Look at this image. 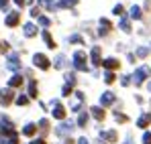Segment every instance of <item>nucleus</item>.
I'll return each instance as SVG.
<instances>
[{
  "mask_svg": "<svg viewBox=\"0 0 151 144\" xmlns=\"http://www.w3.org/2000/svg\"><path fill=\"white\" fill-rule=\"evenodd\" d=\"M12 99H14V92H12V87L0 89V104H2V106H8Z\"/></svg>",
  "mask_w": 151,
  "mask_h": 144,
  "instance_id": "obj_5",
  "label": "nucleus"
},
{
  "mask_svg": "<svg viewBox=\"0 0 151 144\" xmlns=\"http://www.w3.org/2000/svg\"><path fill=\"white\" fill-rule=\"evenodd\" d=\"M6 67H8L10 71H17V69H21V59H19V55H17V53H12V55L8 57V61H6Z\"/></svg>",
  "mask_w": 151,
  "mask_h": 144,
  "instance_id": "obj_7",
  "label": "nucleus"
},
{
  "mask_svg": "<svg viewBox=\"0 0 151 144\" xmlns=\"http://www.w3.org/2000/svg\"><path fill=\"white\" fill-rule=\"evenodd\" d=\"M14 2H17V4H19V6H23V4H25L27 0H14Z\"/></svg>",
  "mask_w": 151,
  "mask_h": 144,
  "instance_id": "obj_46",
  "label": "nucleus"
},
{
  "mask_svg": "<svg viewBox=\"0 0 151 144\" xmlns=\"http://www.w3.org/2000/svg\"><path fill=\"white\" fill-rule=\"evenodd\" d=\"M53 65H55L57 69H63V67H65V57H63V55H57V57H55V63H53Z\"/></svg>",
  "mask_w": 151,
  "mask_h": 144,
  "instance_id": "obj_26",
  "label": "nucleus"
},
{
  "mask_svg": "<svg viewBox=\"0 0 151 144\" xmlns=\"http://www.w3.org/2000/svg\"><path fill=\"white\" fill-rule=\"evenodd\" d=\"M135 55H137V57H141V59H143V57H147V55H149V47H139Z\"/></svg>",
  "mask_w": 151,
  "mask_h": 144,
  "instance_id": "obj_29",
  "label": "nucleus"
},
{
  "mask_svg": "<svg viewBox=\"0 0 151 144\" xmlns=\"http://www.w3.org/2000/svg\"><path fill=\"white\" fill-rule=\"evenodd\" d=\"M129 16H131V18H135V21H139V18L143 16L141 6H135V4H133V6H131V10H129Z\"/></svg>",
  "mask_w": 151,
  "mask_h": 144,
  "instance_id": "obj_15",
  "label": "nucleus"
},
{
  "mask_svg": "<svg viewBox=\"0 0 151 144\" xmlns=\"http://www.w3.org/2000/svg\"><path fill=\"white\" fill-rule=\"evenodd\" d=\"M6 144H19V136L14 134V136H8V142Z\"/></svg>",
  "mask_w": 151,
  "mask_h": 144,
  "instance_id": "obj_40",
  "label": "nucleus"
},
{
  "mask_svg": "<svg viewBox=\"0 0 151 144\" xmlns=\"http://www.w3.org/2000/svg\"><path fill=\"white\" fill-rule=\"evenodd\" d=\"M88 57H86V53L84 51H76L74 53V67L78 71H88Z\"/></svg>",
  "mask_w": 151,
  "mask_h": 144,
  "instance_id": "obj_1",
  "label": "nucleus"
},
{
  "mask_svg": "<svg viewBox=\"0 0 151 144\" xmlns=\"http://www.w3.org/2000/svg\"><path fill=\"white\" fill-rule=\"evenodd\" d=\"M0 51L6 53V51H8V43H0Z\"/></svg>",
  "mask_w": 151,
  "mask_h": 144,
  "instance_id": "obj_41",
  "label": "nucleus"
},
{
  "mask_svg": "<svg viewBox=\"0 0 151 144\" xmlns=\"http://www.w3.org/2000/svg\"><path fill=\"white\" fill-rule=\"evenodd\" d=\"M70 43H76V45H82V43H84V39H82L80 35H72V37H70Z\"/></svg>",
  "mask_w": 151,
  "mask_h": 144,
  "instance_id": "obj_34",
  "label": "nucleus"
},
{
  "mask_svg": "<svg viewBox=\"0 0 151 144\" xmlns=\"http://www.w3.org/2000/svg\"><path fill=\"white\" fill-rule=\"evenodd\" d=\"M102 65H104V67H106L108 71H114V69H119V65H121V61H116L114 57H110V59H106V61H104Z\"/></svg>",
  "mask_w": 151,
  "mask_h": 144,
  "instance_id": "obj_12",
  "label": "nucleus"
},
{
  "mask_svg": "<svg viewBox=\"0 0 151 144\" xmlns=\"http://www.w3.org/2000/svg\"><path fill=\"white\" fill-rule=\"evenodd\" d=\"M90 57H92V63H94V65H102V63H104V61L100 59V47H94V49H92Z\"/></svg>",
  "mask_w": 151,
  "mask_h": 144,
  "instance_id": "obj_13",
  "label": "nucleus"
},
{
  "mask_svg": "<svg viewBox=\"0 0 151 144\" xmlns=\"http://www.w3.org/2000/svg\"><path fill=\"white\" fill-rule=\"evenodd\" d=\"M6 6H8V0H0V8L6 10Z\"/></svg>",
  "mask_w": 151,
  "mask_h": 144,
  "instance_id": "obj_43",
  "label": "nucleus"
},
{
  "mask_svg": "<svg viewBox=\"0 0 151 144\" xmlns=\"http://www.w3.org/2000/svg\"><path fill=\"white\" fill-rule=\"evenodd\" d=\"M90 110H92V116H94L98 122L104 120V116H106V114H104V110H102V108H98V106H96V108H90Z\"/></svg>",
  "mask_w": 151,
  "mask_h": 144,
  "instance_id": "obj_18",
  "label": "nucleus"
},
{
  "mask_svg": "<svg viewBox=\"0 0 151 144\" xmlns=\"http://www.w3.org/2000/svg\"><path fill=\"white\" fill-rule=\"evenodd\" d=\"M19 21H21V12H10L8 16H6V26H17L19 24Z\"/></svg>",
  "mask_w": 151,
  "mask_h": 144,
  "instance_id": "obj_9",
  "label": "nucleus"
},
{
  "mask_svg": "<svg viewBox=\"0 0 151 144\" xmlns=\"http://www.w3.org/2000/svg\"><path fill=\"white\" fill-rule=\"evenodd\" d=\"M65 81L68 85H76V73H65Z\"/></svg>",
  "mask_w": 151,
  "mask_h": 144,
  "instance_id": "obj_31",
  "label": "nucleus"
},
{
  "mask_svg": "<svg viewBox=\"0 0 151 144\" xmlns=\"http://www.w3.org/2000/svg\"><path fill=\"white\" fill-rule=\"evenodd\" d=\"M31 16H33V18H39V16H41V14H39V8H37V6H33V8H31Z\"/></svg>",
  "mask_w": 151,
  "mask_h": 144,
  "instance_id": "obj_38",
  "label": "nucleus"
},
{
  "mask_svg": "<svg viewBox=\"0 0 151 144\" xmlns=\"http://www.w3.org/2000/svg\"><path fill=\"white\" fill-rule=\"evenodd\" d=\"M43 41H45V45L49 49H55L57 45H55V41L51 39V35H49V31H43Z\"/></svg>",
  "mask_w": 151,
  "mask_h": 144,
  "instance_id": "obj_19",
  "label": "nucleus"
},
{
  "mask_svg": "<svg viewBox=\"0 0 151 144\" xmlns=\"http://www.w3.org/2000/svg\"><path fill=\"white\" fill-rule=\"evenodd\" d=\"M119 26H121V31H125V33H131V23H129L127 18H121V24H119Z\"/></svg>",
  "mask_w": 151,
  "mask_h": 144,
  "instance_id": "obj_28",
  "label": "nucleus"
},
{
  "mask_svg": "<svg viewBox=\"0 0 151 144\" xmlns=\"http://www.w3.org/2000/svg\"><path fill=\"white\" fill-rule=\"evenodd\" d=\"M37 23L41 24V26H49V24H51V21L47 18V16H39V18H37Z\"/></svg>",
  "mask_w": 151,
  "mask_h": 144,
  "instance_id": "obj_35",
  "label": "nucleus"
},
{
  "mask_svg": "<svg viewBox=\"0 0 151 144\" xmlns=\"http://www.w3.org/2000/svg\"><path fill=\"white\" fill-rule=\"evenodd\" d=\"M23 33H25V37H35V35H37V28H35L33 23H27L25 26H23Z\"/></svg>",
  "mask_w": 151,
  "mask_h": 144,
  "instance_id": "obj_16",
  "label": "nucleus"
},
{
  "mask_svg": "<svg viewBox=\"0 0 151 144\" xmlns=\"http://www.w3.org/2000/svg\"><path fill=\"white\" fill-rule=\"evenodd\" d=\"M17 104H19V106H27V104H29V96H19L17 97Z\"/></svg>",
  "mask_w": 151,
  "mask_h": 144,
  "instance_id": "obj_36",
  "label": "nucleus"
},
{
  "mask_svg": "<svg viewBox=\"0 0 151 144\" xmlns=\"http://www.w3.org/2000/svg\"><path fill=\"white\" fill-rule=\"evenodd\" d=\"M72 130H74V124L70 122V124H61V126H57V134L59 136H68V134H72Z\"/></svg>",
  "mask_w": 151,
  "mask_h": 144,
  "instance_id": "obj_10",
  "label": "nucleus"
},
{
  "mask_svg": "<svg viewBox=\"0 0 151 144\" xmlns=\"http://www.w3.org/2000/svg\"><path fill=\"white\" fill-rule=\"evenodd\" d=\"M0 132H2L4 136H14V134H17L12 122L8 120V118H4V116H0Z\"/></svg>",
  "mask_w": 151,
  "mask_h": 144,
  "instance_id": "obj_2",
  "label": "nucleus"
},
{
  "mask_svg": "<svg viewBox=\"0 0 151 144\" xmlns=\"http://www.w3.org/2000/svg\"><path fill=\"white\" fill-rule=\"evenodd\" d=\"M121 83H123V85H129V83H131V79H129V75H125V77L121 79Z\"/></svg>",
  "mask_w": 151,
  "mask_h": 144,
  "instance_id": "obj_42",
  "label": "nucleus"
},
{
  "mask_svg": "<svg viewBox=\"0 0 151 144\" xmlns=\"http://www.w3.org/2000/svg\"><path fill=\"white\" fill-rule=\"evenodd\" d=\"M39 6H43V8H47V10H53L57 4H55L53 0H39Z\"/></svg>",
  "mask_w": 151,
  "mask_h": 144,
  "instance_id": "obj_25",
  "label": "nucleus"
},
{
  "mask_svg": "<svg viewBox=\"0 0 151 144\" xmlns=\"http://www.w3.org/2000/svg\"><path fill=\"white\" fill-rule=\"evenodd\" d=\"M114 79H116V77H114V73H112V71H106V73H104V81H106L108 85H110V83H114Z\"/></svg>",
  "mask_w": 151,
  "mask_h": 144,
  "instance_id": "obj_30",
  "label": "nucleus"
},
{
  "mask_svg": "<svg viewBox=\"0 0 151 144\" xmlns=\"http://www.w3.org/2000/svg\"><path fill=\"white\" fill-rule=\"evenodd\" d=\"M114 118H116V120H119V122H123V124H125V122H129V118H127L125 114H119V110L114 112Z\"/></svg>",
  "mask_w": 151,
  "mask_h": 144,
  "instance_id": "obj_37",
  "label": "nucleus"
},
{
  "mask_svg": "<svg viewBox=\"0 0 151 144\" xmlns=\"http://www.w3.org/2000/svg\"><path fill=\"white\" fill-rule=\"evenodd\" d=\"M78 144H88V140H86V138H80V140H78Z\"/></svg>",
  "mask_w": 151,
  "mask_h": 144,
  "instance_id": "obj_45",
  "label": "nucleus"
},
{
  "mask_svg": "<svg viewBox=\"0 0 151 144\" xmlns=\"http://www.w3.org/2000/svg\"><path fill=\"white\" fill-rule=\"evenodd\" d=\"M31 144H47V142H45L43 138H37V140H33V142H31Z\"/></svg>",
  "mask_w": 151,
  "mask_h": 144,
  "instance_id": "obj_44",
  "label": "nucleus"
},
{
  "mask_svg": "<svg viewBox=\"0 0 151 144\" xmlns=\"http://www.w3.org/2000/svg\"><path fill=\"white\" fill-rule=\"evenodd\" d=\"M110 28H112V24H110V21H106V18H100V35H108L110 33Z\"/></svg>",
  "mask_w": 151,
  "mask_h": 144,
  "instance_id": "obj_14",
  "label": "nucleus"
},
{
  "mask_svg": "<svg viewBox=\"0 0 151 144\" xmlns=\"http://www.w3.org/2000/svg\"><path fill=\"white\" fill-rule=\"evenodd\" d=\"M27 2H33V0H27Z\"/></svg>",
  "mask_w": 151,
  "mask_h": 144,
  "instance_id": "obj_48",
  "label": "nucleus"
},
{
  "mask_svg": "<svg viewBox=\"0 0 151 144\" xmlns=\"http://www.w3.org/2000/svg\"><path fill=\"white\" fill-rule=\"evenodd\" d=\"M86 124H88V114H86V112H80V116H78V126H80V128H86Z\"/></svg>",
  "mask_w": 151,
  "mask_h": 144,
  "instance_id": "obj_22",
  "label": "nucleus"
},
{
  "mask_svg": "<svg viewBox=\"0 0 151 144\" xmlns=\"http://www.w3.org/2000/svg\"><path fill=\"white\" fill-rule=\"evenodd\" d=\"M37 128H39L43 134H47V132H49V120H45V118H43V120H39V126H37Z\"/></svg>",
  "mask_w": 151,
  "mask_h": 144,
  "instance_id": "obj_24",
  "label": "nucleus"
},
{
  "mask_svg": "<svg viewBox=\"0 0 151 144\" xmlns=\"http://www.w3.org/2000/svg\"><path fill=\"white\" fill-rule=\"evenodd\" d=\"M8 85H10V87H21V85H23V77H21V75H12L10 81H8Z\"/></svg>",
  "mask_w": 151,
  "mask_h": 144,
  "instance_id": "obj_21",
  "label": "nucleus"
},
{
  "mask_svg": "<svg viewBox=\"0 0 151 144\" xmlns=\"http://www.w3.org/2000/svg\"><path fill=\"white\" fill-rule=\"evenodd\" d=\"M76 4H78V0H59L55 8H72V6H76Z\"/></svg>",
  "mask_w": 151,
  "mask_h": 144,
  "instance_id": "obj_20",
  "label": "nucleus"
},
{
  "mask_svg": "<svg viewBox=\"0 0 151 144\" xmlns=\"http://www.w3.org/2000/svg\"><path fill=\"white\" fill-rule=\"evenodd\" d=\"M149 124H151V114H143V116L137 120V126H139V128H147Z\"/></svg>",
  "mask_w": 151,
  "mask_h": 144,
  "instance_id": "obj_17",
  "label": "nucleus"
},
{
  "mask_svg": "<svg viewBox=\"0 0 151 144\" xmlns=\"http://www.w3.org/2000/svg\"><path fill=\"white\" fill-rule=\"evenodd\" d=\"M151 75V69L149 67H139L137 71H135V75H133V81H135V85H141L147 77Z\"/></svg>",
  "mask_w": 151,
  "mask_h": 144,
  "instance_id": "obj_3",
  "label": "nucleus"
},
{
  "mask_svg": "<svg viewBox=\"0 0 151 144\" xmlns=\"http://www.w3.org/2000/svg\"><path fill=\"white\" fill-rule=\"evenodd\" d=\"M35 132H37V126H35V124H27L25 128H23V134H25V136H33Z\"/></svg>",
  "mask_w": 151,
  "mask_h": 144,
  "instance_id": "obj_23",
  "label": "nucleus"
},
{
  "mask_svg": "<svg viewBox=\"0 0 151 144\" xmlns=\"http://www.w3.org/2000/svg\"><path fill=\"white\" fill-rule=\"evenodd\" d=\"M53 118H57V120H63L65 118V108L61 106L59 99H53Z\"/></svg>",
  "mask_w": 151,
  "mask_h": 144,
  "instance_id": "obj_6",
  "label": "nucleus"
},
{
  "mask_svg": "<svg viewBox=\"0 0 151 144\" xmlns=\"http://www.w3.org/2000/svg\"><path fill=\"white\" fill-rule=\"evenodd\" d=\"M29 97L37 99V83H35V81H31V83H29Z\"/></svg>",
  "mask_w": 151,
  "mask_h": 144,
  "instance_id": "obj_27",
  "label": "nucleus"
},
{
  "mask_svg": "<svg viewBox=\"0 0 151 144\" xmlns=\"http://www.w3.org/2000/svg\"><path fill=\"white\" fill-rule=\"evenodd\" d=\"M112 101H114V94H112V92H106V94L100 96V106L102 108H104V106H110Z\"/></svg>",
  "mask_w": 151,
  "mask_h": 144,
  "instance_id": "obj_11",
  "label": "nucleus"
},
{
  "mask_svg": "<svg viewBox=\"0 0 151 144\" xmlns=\"http://www.w3.org/2000/svg\"><path fill=\"white\" fill-rule=\"evenodd\" d=\"M33 63H35V65H37L39 69H43V71H47V69H49V67H51L49 59H47V57H45L43 53H37V55L33 57Z\"/></svg>",
  "mask_w": 151,
  "mask_h": 144,
  "instance_id": "obj_4",
  "label": "nucleus"
},
{
  "mask_svg": "<svg viewBox=\"0 0 151 144\" xmlns=\"http://www.w3.org/2000/svg\"><path fill=\"white\" fill-rule=\"evenodd\" d=\"M100 140H104V142H116L119 136H116L114 130H104V132H100Z\"/></svg>",
  "mask_w": 151,
  "mask_h": 144,
  "instance_id": "obj_8",
  "label": "nucleus"
},
{
  "mask_svg": "<svg viewBox=\"0 0 151 144\" xmlns=\"http://www.w3.org/2000/svg\"><path fill=\"white\" fill-rule=\"evenodd\" d=\"M112 12H114L116 16H123V14H125V8H123V4H116V6L112 8Z\"/></svg>",
  "mask_w": 151,
  "mask_h": 144,
  "instance_id": "obj_32",
  "label": "nucleus"
},
{
  "mask_svg": "<svg viewBox=\"0 0 151 144\" xmlns=\"http://www.w3.org/2000/svg\"><path fill=\"white\" fill-rule=\"evenodd\" d=\"M72 94H74V89H72V85H63V89H61V96L70 97Z\"/></svg>",
  "mask_w": 151,
  "mask_h": 144,
  "instance_id": "obj_33",
  "label": "nucleus"
},
{
  "mask_svg": "<svg viewBox=\"0 0 151 144\" xmlns=\"http://www.w3.org/2000/svg\"><path fill=\"white\" fill-rule=\"evenodd\" d=\"M147 89H149V92H151V81H149V83H147Z\"/></svg>",
  "mask_w": 151,
  "mask_h": 144,
  "instance_id": "obj_47",
  "label": "nucleus"
},
{
  "mask_svg": "<svg viewBox=\"0 0 151 144\" xmlns=\"http://www.w3.org/2000/svg\"><path fill=\"white\" fill-rule=\"evenodd\" d=\"M143 144H151V132H145L143 134Z\"/></svg>",
  "mask_w": 151,
  "mask_h": 144,
  "instance_id": "obj_39",
  "label": "nucleus"
}]
</instances>
